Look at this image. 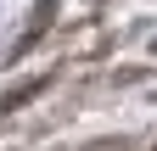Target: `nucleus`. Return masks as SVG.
<instances>
[{
  "label": "nucleus",
  "mask_w": 157,
  "mask_h": 151,
  "mask_svg": "<svg viewBox=\"0 0 157 151\" xmlns=\"http://www.w3.org/2000/svg\"><path fill=\"white\" fill-rule=\"evenodd\" d=\"M39 90H45V79H34V84H17L11 95H0V112H17V106H23V101H34Z\"/></svg>",
  "instance_id": "1"
}]
</instances>
